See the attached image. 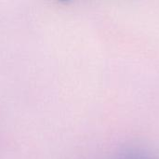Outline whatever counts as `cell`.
<instances>
[{
	"label": "cell",
	"mask_w": 159,
	"mask_h": 159,
	"mask_svg": "<svg viewBox=\"0 0 159 159\" xmlns=\"http://www.w3.org/2000/svg\"><path fill=\"white\" fill-rule=\"evenodd\" d=\"M61 1H66V0H61Z\"/></svg>",
	"instance_id": "1"
}]
</instances>
